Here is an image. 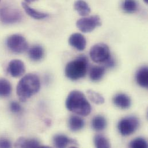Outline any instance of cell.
Wrapping results in <instances>:
<instances>
[{"label": "cell", "mask_w": 148, "mask_h": 148, "mask_svg": "<svg viewBox=\"0 0 148 148\" xmlns=\"http://www.w3.org/2000/svg\"><path fill=\"white\" fill-rule=\"evenodd\" d=\"M40 89V81L36 74H26L18 82L17 95L21 101H25L37 93Z\"/></svg>", "instance_id": "obj_1"}, {"label": "cell", "mask_w": 148, "mask_h": 148, "mask_svg": "<svg viewBox=\"0 0 148 148\" xmlns=\"http://www.w3.org/2000/svg\"><path fill=\"white\" fill-rule=\"evenodd\" d=\"M67 109L74 114L83 116H88L91 112V106L85 95L79 90H74L68 95L66 100Z\"/></svg>", "instance_id": "obj_2"}, {"label": "cell", "mask_w": 148, "mask_h": 148, "mask_svg": "<svg viewBox=\"0 0 148 148\" xmlns=\"http://www.w3.org/2000/svg\"><path fill=\"white\" fill-rule=\"evenodd\" d=\"M88 68L87 58L85 56L79 57L67 64L65 68V75L69 79L77 81L85 76Z\"/></svg>", "instance_id": "obj_3"}, {"label": "cell", "mask_w": 148, "mask_h": 148, "mask_svg": "<svg viewBox=\"0 0 148 148\" xmlns=\"http://www.w3.org/2000/svg\"><path fill=\"white\" fill-rule=\"evenodd\" d=\"M140 121L138 118L129 116L121 119L118 124V130L123 136H129L133 134L138 128Z\"/></svg>", "instance_id": "obj_4"}, {"label": "cell", "mask_w": 148, "mask_h": 148, "mask_svg": "<svg viewBox=\"0 0 148 148\" xmlns=\"http://www.w3.org/2000/svg\"><path fill=\"white\" fill-rule=\"evenodd\" d=\"M91 60L95 63H104L111 57L108 46L102 43L93 45L89 52Z\"/></svg>", "instance_id": "obj_5"}, {"label": "cell", "mask_w": 148, "mask_h": 148, "mask_svg": "<svg viewBox=\"0 0 148 148\" xmlns=\"http://www.w3.org/2000/svg\"><path fill=\"white\" fill-rule=\"evenodd\" d=\"M8 49L13 53L21 54L24 53L28 47V44L24 36L19 34L10 36L6 41Z\"/></svg>", "instance_id": "obj_6"}, {"label": "cell", "mask_w": 148, "mask_h": 148, "mask_svg": "<svg viewBox=\"0 0 148 148\" xmlns=\"http://www.w3.org/2000/svg\"><path fill=\"white\" fill-rule=\"evenodd\" d=\"M101 25L100 18L97 15L81 18L77 20L76 23L77 27L80 31L84 33L90 32Z\"/></svg>", "instance_id": "obj_7"}, {"label": "cell", "mask_w": 148, "mask_h": 148, "mask_svg": "<svg viewBox=\"0 0 148 148\" xmlns=\"http://www.w3.org/2000/svg\"><path fill=\"white\" fill-rule=\"evenodd\" d=\"M21 14L16 9L3 8L0 9V20L4 23L13 24L19 22L21 19Z\"/></svg>", "instance_id": "obj_8"}, {"label": "cell", "mask_w": 148, "mask_h": 148, "mask_svg": "<svg viewBox=\"0 0 148 148\" xmlns=\"http://www.w3.org/2000/svg\"><path fill=\"white\" fill-rule=\"evenodd\" d=\"M8 71L12 77H19L25 73V65L21 60H13L9 62Z\"/></svg>", "instance_id": "obj_9"}, {"label": "cell", "mask_w": 148, "mask_h": 148, "mask_svg": "<svg viewBox=\"0 0 148 148\" xmlns=\"http://www.w3.org/2000/svg\"><path fill=\"white\" fill-rule=\"evenodd\" d=\"M69 45L78 51H83L86 46V40L84 35L79 33L72 34L69 38Z\"/></svg>", "instance_id": "obj_10"}, {"label": "cell", "mask_w": 148, "mask_h": 148, "mask_svg": "<svg viewBox=\"0 0 148 148\" xmlns=\"http://www.w3.org/2000/svg\"><path fill=\"white\" fill-rule=\"evenodd\" d=\"M15 147L17 148H41L40 141L35 138L22 137L16 142Z\"/></svg>", "instance_id": "obj_11"}, {"label": "cell", "mask_w": 148, "mask_h": 148, "mask_svg": "<svg viewBox=\"0 0 148 148\" xmlns=\"http://www.w3.org/2000/svg\"><path fill=\"white\" fill-rule=\"evenodd\" d=\"M114 104L121 109H128L131 106L132 100L130 97L125 93H118L112 99Z\"/></svg>", "instance_id": "obj_12"}, {"label": "cell", "mask_w": 148, "mask_h": 148, "mask_svg": "<svg viewBox=\"0 0 148 148\" xmlns=\"http://www.w3.org/2000/svg\"><path fill=\"white\" fill-rule=\"evenodd\" d=\"M54 145L57 148H64L67 147L71 144H76L77 142L68 136L64 134H56L53 137Z\"/></svg>", "instance_id": "obj_13"}, {"label": "cell", "mask_w": 148, "mask_h": 148, "mask_svg": "<svg viewBox=\"0 0 148 148\" xmlns=\"http://www.w3.org/2000/svg\"><path fill=\"white\" fill-rule=\"evenodd\" d=\"M136 79L137 84L141 87L147 88L148 86V68L147 66H144L139 68L137 71Z\"/></svg>", "instance_id": "obj_14"}, {"label": "cell", "mask_w": 148, "mask_h": 148, "mask_svg": "<svg viewBox=\"0 0 148 148\" xmlns=\"http://www.w3.org/2000/svg\"><path fill=\"white\" fill-rule=\"evenodd\" d=\"M85 125L84 120L77 115L71 116L68 121L69 129L73 132H77L82 129Z\"/></svg>", "instance_id": "obj_15"}, {"label": "cell", "mask_w": 148, "mask_h": 148, "mask_svg": "<svg viewBox=\"0 0 148 148\" xmlns=\"http://www.w3.org/2000/svg\"><path fill=\"white\" fill-rule=\"evenodd\" d=\"M45 56V50L40 45H34L28 50L29 58L33 61L37 62L43 59Z\"/></svg>", "instance_id": "obj_16"}, {"label": "cell", "mask_w": 148, "mask_h": 148, "mask_svg": "<svg viewBox=\"0 0 148 148\" xmlns=\"http://www.w3.org/2000/svg\"><path fill=\"white\" fill-rule=\"evenodd\" d=\"M22 6L24 8L26 13L29 15L32 18L37 20H41L47 18L49 16V14L46 13H43L39 11H38L32 8H31L27 3L24 2L22 3Z\"/></svg>", "instance_id": "obj_17"}, {"label": "cell", "mask_w": 148, "mask_h": 148, "mask_svg": "<svg viewBox=\"0 0 148 148\" xmlns=\"http://www.w3.org/2000/svg\"><path fill=\"white\" fill-rule=\"evenodd\" d=\"M74 9L81 16H86L90 12L88 4L84 0H77L74 3Z\"/></svg>", "instance_id": "obj_18"}, {"label": "cell", "mask_w": 148, "mask_h": 148, "mask_svg": "<svg viewBox=\"0 0 148 148\" xmlns=\"http://www.w3.org/2000/svg\"><path fill=\"white\" fill-rule=\"evenodd\" d=\"M107 122L106 119L101 115L95 116L91 122L92 127L97 132H100L104 130L107 127Z\"/></svg>", "instance_id": "obj_19"}, {"label": "cell", "mask_w": 148, "mask_h": 148, "mask_svg": "<svg viewBox=\"0 0 148 148\" xmlns=\"http://www.w3.org/2000/svg\"><path fill=\"white\" fill-rule=\"evenodd\" d=\"M106 72V68L104 66H95L92 67L90 71L89 77L92 81H98L100 80Z\"/></svg>", "instance_id": "obj_20"}, {"label": "cell", "mask_w": 148, "mask_h": 148, "mask_svg": "<svg viewBox=\"0 0 148 148\" xmlns=\"http://www.w3.org/2000/svg\"><path fill=\"white\" fill-rule=\"evenodd\" d=\"M12 85L9 81L4 78H0V97H7L12 92Z\"/></svg>", "instance_id": "obj_21"}, {"label": "cell", "mask_w": 148, "mask_h": 148, "mask_svg": "<svg viewBox=\"0 0 148 148\" xmlns=\"http://www.w3.org/2000/svg\"><path fill=\"white\" fill-rule=\"evenodd\" d=\"M94 144L96 148H109L110 144L108 140L102 134H97L93 139Z\"/></svg>", "instance_id": "obj_22"}, {"label": "cell", "mask_w": 148, "mask_h": 148, "mask_svg": "<svg viewBox=\"0 0 148 148\" xmlns=\"http://www.w3.org/2000/svg\"><path fill=\"white\" fill-rule=\"evenodd\" d=\"M122 8L127 13H134L138 9V3L136 0H125L122 4Z\"/></svg>", "instance_id": "obj_23"}, {"label": "cell", "mask_w": 148, "mask_h": 148, "mask_svg": "<svg viewBox=\"0 0 148 148\" xmlns=\"http://www.w3.org/2000/svg\"><path fill=\"white\" fill-rule=\"evenodd\" d=\"M87 95L90 100L96 104H102L104 103V98L99 93L89 89L87 91Z\"/></svg>", "instance_id": "obj_24"}, {"label": "cell", "mask_w": 148, "mask_h": 148, "mask_svg": "<svg viewBox=\"0 0 148 148\" xmlns=\"http://www.w3.org/2000/svg\"><path fill=\"white\" fill-rule=\"evenodd\" d=\"M129 147L132 148H147L148 143L145 138L143 137H137L133 140L130 143Z\"/></svg>", "instance_id": "obj_25"}, {"label": "cell", "mask_w": 148, "mask_h": 148, "mask_svg": "<svg viewBox=\"0 0 148 148\" xmlns=\"http://www.w3.org/2000/svg\"><path fill=\"white\" fill-rule=\"evenodd\" d=\"M10 110L15 114L19 113L22 110L21 105L17 101H12L10 104Z\"/></svg>", "instance_id": "obj_26"}, {"label": "cell", "mask_w": 148, "mask_h": 148, "mask_svg": "<svg viewBox=\"0 0 148 148\" xmlns=\"http://www.w3.org/2000/svg\"><path fill=\"white\" fill-rule=\"evenodd\" d=\"M12 147L9 140L5 138L0 139V148H10Z\"/></svg>", "instance_id": "obj_27"}, {"label": "cell", "mask_w": 148, "mask_h": 148, "mask_svg": "<svg viewBox=\"0 0 148 148\" xmlns=\"http://www.w3.org/2000/svg\"><path fill=\"white\" fill-rule=\"evenodd\" d=\"M104 63V65H105V68H113L115 64V61L113 58H112V57H111L107 61H106Z\"/></svg>", "instance_id": "obj_28"}, {"label": "cell", "mask_w": 148, "mask_h": 148, "mask_svg": "<svg viewBox=\"0 0 148 148\" xmlns=\"http://www.w3.org/2000/svg\"><path fill=\"white\" fill-rule=\"evenodd\" d=\"M36 0H25V2L26 3H31L32 2L35 1Z\"/></svg>", "instance_id": "obj_29"}, {"label": "cell", "mask_w": 148, "mask_h": 148, "mask_svg": "<svg viewBox=\"0 0 148 148\" xmlns=\"http://www.w3.org/2000/svg\"><path fill=\"white\" fill-rule=\"evenodd\" d=\"M143 1H144V2H145V3H147H147H148V0H143Z\"/></svg>", "instance_id": "obj_30"}]
</instances>
